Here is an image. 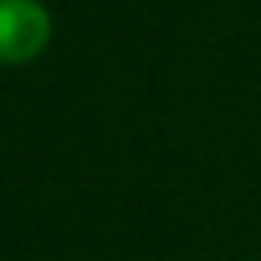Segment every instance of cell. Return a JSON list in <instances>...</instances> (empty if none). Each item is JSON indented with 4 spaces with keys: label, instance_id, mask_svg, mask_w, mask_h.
Masks as SVG:
<instances>
[{
    "label": "cell",
    "instance_id": "6da1fadb",
    "mask_svg": "<svg viewBox=\"0 0 261 261\" xmlns=\"http://www.w3.org/2000/svg\"><path fill=\"white\" fill-rule=\"evenodd\" d=\"M53 20L41 0H0V61L20 65L49 49Z\"/></svg>",
    "mask_w": 261,
    "mask_h": 261
}]
</instances>
